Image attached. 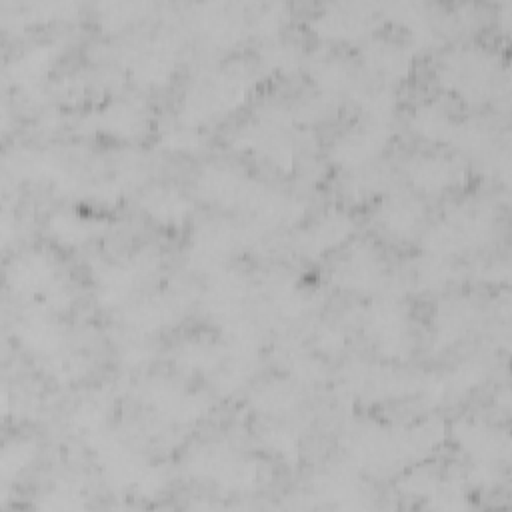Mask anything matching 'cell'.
<instances>
[{
  "label": "cell",
  "mask_w": 512,
  "mask_h": 512,
  "mask_svg": "<svg viewBox=\"0 0 512 512\" xmlns=\"http://www.w3.org/2000/svg\"><path fill=\"white\" fill-rule=\"evenodd\" d=\"M258 70L260 68L242 60L204 70L186 88L176 116L182 122L204 128L206 124L236 112L248 100Z\"/></svg>",
  "instance_id": "6da1fadb"
},
{
  "label": "cell",
  "mask_w": 512,
  "mask_h": 512,
  "mask_svg": "<svg viewBox=\"0 0 512 512\" xmlns=\"http://www.w3.org/2000/svg\"><path fill=\"white\" fill-rule=\"evenodd\" d=\"M158 268V254L142 248L126 260L100 262L94 266V294L100 306L124 308L134 300L138 286Z\"/></svg>",
  "instance_id": "8992f818"
},
{
  "label": "cell",
  "mask_w": 512,
  "mask_h": 512,
  "mask_svg": "<svg viewBox=\"0 0 512 512\" xmlns=\"http://www.w3.org/2000/svg\"><path fill=\"white\" fill-rule=\"evenodd\" d=\"M302 400V386L292 378H268L256 382L248 394V406L254 414L280 420L290 416Z\"/></svg>",
  "instance_id": "f546056e"
},
{
  "label": "cell",
  "mask_w": 512,
  "mask_h": 512,
  "mask_svg": "<svg viewBox=\"0 0 512 512\" xmlns=\"http://www.w3.org/2000/svg\"><path fill=\"white\" fill-rule=\"evenodd\" d=\"M166 484H168L166 470L156 464H146V468L142 470L140 478L136 480L132 492H136L142 498H154L156 494H160L164 490Z\"/></svg>",
  "instance_id": "f907efd6"
},
{
  "label": "cell",
  "mask_w": 512,
  "mask_h": 512,
  "mask_svg": "<svg viewBox=\"0 0 512 512\" xmlns=\"http://www.w3.org/2000/svg\"><path fill=\"white\" fill-rule=\"evenodd\" d=\"M64 42L58 38H48L34 42L20 50L8 64L6 76L22 90V92H36L42 88L50 68L58 60Z\"/></svg>",
  "instance_id": "d4e9b609"
},
{
  "label": "cell",
  "mask_w": 512,
  "mask_h": 512,
  "mask_svg": "<svg viewBox=\"0 0 512 512\" xmlns=\"http://www.w3.org/2000/svg\"><path fill=\"white\" fill-rule=\"evenodd\" d=\"M174 360L186 372L212 376L226 360V344L224 340L218 342L208 338H190L176 348Z\"/></svg>",
  "instance_id": "8d00e7d4"
},
{
  "label": "cell",
  "mask_w": 512,
  "mask_h": 512,
  "mask_svg": "<svg viewBox=\"0 0 512 512\" xmlns=\"http://www.w3.org/2000/svg\"><path fill=\"white\" fill-rule=\"evenodd\" d=\"M260 186V180L246 176L238 166L222 160L204 164L194 180L196 196L224 210H248Z\"/></svg>",
  "instance_id": "7c38bea8"
},
{
  "label": "cell",
  "mask_w": 512,
  "mask_h": 512,
  "mask_svg": "<svg viewBox=\"0 0 512 512\" xmlns=\"http://www.w3.org/2000/svg\"><path fill=\"white\" fill-rule=\"evenodd\" d=\"M158 144L166 152L192 156V154H200L206 148L208 134L204 132V128L182 122L176 116L158 126Z\"/></svg>",
  "instance_id": "74e56055"
},
{
  "label": "cell",
  "mask_w": 512,
  "mask_h": 512,
  "mask_svg": "<svg viewBox=\"0 0 512 512\" xmlns=\"http://www.w3.org/2000/svg\"><path fill=\"white\" fill-rule=\"evenodd\" d=\"M288 8L284 4H258L248 12V34L262 42L284 34L288 24Z\"/></svg>",
  "instance_id": "7bdbcfd3"
},
{
  "label": "cell",
  "mask_w": 512,
  "mask_h": 512,
  "mask_svg": "<svg viewBox=\"0 0 512 512\" xmlns=\"http://www.w3.org/2000/svg\"><path fill=\"white\" fill-rule=\"evenodd\" d=\"M456 278V268L452 260L422 254L420 258L412 260V264L406 270L404 286L416 290V292H440L448 288Z\"/></svg>",
  "instance_id": "e575fe53"
},
{
  "label": "cell",
  "mask_w": 512,
  "mask_h": 512,
  "mask_svg": "<svg viewBox=\"0 0 512 512\" xmlns=\"http://www.w3.org/2000/svg\"><path fill=\"white\" fill-rule=\"evenodd\" d=\"M330 282L346 292L380 294L388 282L386 262L374 244L356 242L336 258Z\"/></svg>",
  "instance_id": "4fadbf2b"
},
{
  "label": "cell",
  "mask_w": 512,
  "mask_h": 512,
  "mask_svg": "<svg viewBox=\"0 0 512 512\" xmlns=\"http://www.w3.org/2000/svg\"><path fill=\"white\" fill-rule=\"evenodd\" d=\"M188 298L180 290H170L162 294H150L140 300H132L122 308L124 326L136 336H152L184 314Z\"/></svg>",
  "instance_id": "44dd1931"
},
{
  "label": "cell",
  "mask_w": 512,
  "mask_h": 512,
  "mask_svg": "<svg viewBox=\"0 0 512 512\" xmlns=\"http://www.w3.org/2000/svg\"><path fill=\"white\" fill-rule=\"evenodd\" d=\"M110 404L104 394H92L76 402L68 416V424L72 430L82 432L86 438L104 430L108 420Z\"/></svg>",
  "instance_id": "60d3db41"
},
{
  "label": "cell",
  "mask_w": 512,
  "mask_h": 512,
  "mask_svg": "<svg viewBox=\"0 0 512 512\" xmlns=\"http://www.w3.org/2000/svg\"><path fill=\"white\" fill-rule=\"evenodd\" d=\"M408 126L416 138H420L426 144L432 146H444L450 144L458 126V120L452 116V112L438 100H428L418 104L410 118Z\"/></svg>",
  "instance_id": "d6a6232c"
},
{
  "label": "cell",
  "mask_w": 512,
  "mask_h": 512,
  "mask_svg": "<svg viewBox=\"0 0 512 512\" xmlns=\"http://www.w3.org/2000/svg\"><path fill=\"white\" fill-rule=\"evenodd\" d=\"M442 482L444 476L434 466L418 462L398 480V490L410 498L428 500L440 490Z\"/></svg>",
  "instance_id": "f6af8a7d"
},
{
  "label": "cell",
  "mask_w": 512,
  "mask_h": 512,
  "mask_svg": "<svg viewBox=\"0 0 512 512\" xmlns=\"http://www.w3.org/2000/svg\"><path fill=\"white\" fill-rule=\"evenodd\" d=\"M358 62L374 82L394 86L410 76L414 66V50L406 40L372 34L362 42Z\"/></svg>",
  "instance_id": "2e32d148"
},
{
  "label": "cell",
  "mask_w": 512,
  "mask_h": 512,
  "mask_svg": "<svg viewBox=\"0 0 512 512\" xmlns=\"http://www.w3.org/2000/svg\"><path fill=\"white\" fill-rule=\"evenodd\" d=\"M448 396H462L478 388L488 378V364L482 358H466L450 372L442 374Z\"/></svg>",
  "instance_id": "ee69618b"
},
{
  "label": "cell",
  "mask_w": 512,
  "mask_h": 512,
  "mask_svg": "<svg viewBox=\"0 0 512 512\" xmlns=\"http://www.w3.org/2000/svg\"><path fill=\"white\" fill-rule=\"evenodd\" d=\"M84 124L94 132L122 144L138 142L152 128V112L148 104L132 94L110 96L96 110H92Z\"/></svg>",
  "instance_id": "9c48e42d"
},
{
  "label": "cell",
  "mask_w": 512,
  "mask_h": 512,
  "mask_svg": "<svg viewBox=\"0 0 512 512\" xmlns=\"http://www.w3.org/2000/svg\"><path fill=\"white\" fill-rule=\"evenodd\" d=\"M152 356H154V350L146 340H132L120 348V362L126 368L146 366L152 360Z\"/></svg>",
  "instance_id": "f5cc1de1"
},
{
  "label": "cell",
  "mask_w": 512,
  "mask_h": 512,
  "mask_svg": "<svg viewBox=\"0 0 512 512\" xmlns=\"http://www.w3.org/2000/svg\"><path fill=\"white\" fill-rule=\"evenodd\" d=\"M390 140L392 124L362 118L332 138L328 146V160L344 172L360 170L380 162Z\"/></svg>",
  "instance_id": "52a82bcc"
},
{
  "label": "cell",
  "mask_w": 512,
  "mask_h": 512,
  "mask_svg": "<svg viewBox=\"0 0 512 512\" xmlns=\"http://www.w3.org/2000/svg\"><path fill=\"white\" fill-rule=\"evenodd\" d=\"M388 180L390 172L380 162H374L366 168L346 172L342 192L350 202H364L376 194H384L388 188Z\"/></svg>",
  "instance_id": "f35d334b"
},
{
  "label": "cell",
  "mask_w": 512,
  "mask_h": 512,
  "mask_svg": "<svg viewBox=\"0 0 512 512\" xmlns=\"http://www.w3.org/2000/svg\"><path fill=\"white\" fill-rule=\"evenodd\" d=\"M356 108L360 110L364 120L392 124V118L398 110V92L394 86L380 82H360L356 90L350 94Z\"/></svg>",
  "instance_id": "d590c367"
},
{
  "label": "cell",
  "mask_w": 512,
  "mask_h": 512,
  "mask_svg": "<svg viewBox=\"0 0 512 512\" xmlns=\"http://www.w3.org/2000/svg\"><path fill=\"white\" fill-rule=\"evenodd\" d=\"M404 174L412 192L440 196L466 184L468 166L458 154L434 150L412 156L404 166Z\"/></svg>",
  "instance_id": "5bb4252c"
},
{
  "label": "cell",
  "mask_w": 512,
  "mask_h": 512,
  "mask_svg": "<svg viewBox=\"0 0 512 512\" xmlns=\"http://www.w3.org/2000/svg\"><path fill=\"white\" fill-rule=\"evenodd\" d=\"M248 232L226 218H208L192 228L188 262L206 276L228 266V258L246 242Z\"/></svg>",
  "instance_id": "8fae6325"
},
{
  "label": "cell",
  "mask_w": 512,
  "mask_h": 512,
  "mask_svg": "<svg viewBox=\"0 0 512 512\" xmlns=\"http://www.w3.org/2000/svg\"><path fill=\"white\" fill-rule=\"evenodd\" d=\"M480 310L468 296L444 298L432 314V336L438 348H450L464 340L478 324Z\"/></svg>",
  "instance_id": "4316f807"
},
{
  "label": "cell",
  "mask_w": 512,
  "mask_h": 512,
  "mask_svg": "<svg viewBox=\"0 0 512 512\" xmlns=\"http://www.w3.org/2000/svg\"><path fill=\"white\" fill-rule=\"evenodd\" d=\"M380 8L366 2H334L322 6L310 20L312 32L326 44L364 42L376 34Z\"/></svg>",
  "instance_id": "ba28073f"
},
{
  "label": "cell",
  "mask_w": 512,
  "mask_h": 512,
  "mask_svg": "<svg viewBox=\"0 0 512 512\" xmlns=\"http://www.w3.org/2000/svg\"><path fill=\"white\" fill-rule=\"evenodd\" d=\"M66 282L60 276L56 260L46 250H26L10 260L6 266V284L8 288L40 304L54 288Z\"/></svg>",
  "instance_id": "9a60e30c"
},
{
  "label": "cell",
  "mask_w": 512,
  "mask_h": 512,
  "mask_svg": "<svg viewBox=\"0 0 512 512\" xmlns=\"http://www.w3.org/2000/svg\"><path fill=\"white\" fill-rule=\"evenodd\" d=\"M142 398L158 416L174 424H192L208 410L204 394L164 378L150 380L142 388Z\"/></svg>",
  "instance_id": "603a6c76"
},
{
  "label": "cell",
  "mask_w": 512,
  "mask_h": 512,
  "mask_svg": "<svg viewBox=\"0 0 512 512\" xmlns=\"http://www.w3.org/2000/svg\"><path fill=\"white\" fill-rule=\"evenodd\" d=\"M46 500L40 504V508H50V510H72V508H82V494L80 488L72 486L70 482L56 486L52 492L44 496Z\"/></svg>",
  "instance_id": "816d5d0a"
},
{
  "label": "cell",
  "mask_w": 512,
  "mask_h": 512,
  "mask_svg": "<svg viewBox=\"0 0 512 512\" xmlns=\"http://www.w3.org/2000/svg\"><path fill=\"white\" fill-rule=\"evenodd\" d=\"M178 40L170 32H156L138 44H132L122 62L132 82L144 90L166 86L176 72Z\"/></svg>",
  "instance_id": "30bf717a"
},
{
  "label": "cell",
  "mask_w": 512,
  "mask_h": 512,
  "mask_svg": "<svg viewBox=\"0 0 512 512\" xmlns=\"http://www.w3.org/2000/svg\"><path fill=\"white\" fill-rule=\"evenodd\" d=\"M304 46L292 36H276L262 42L258 52V68L274 76H294L306 64Z\"/></svg>",
  "instance_id": "836d02e7"
},
{
  "label": "cell",
  "mask_w": 512,
  "mask_h": 512,
  "mask_svg": "<svg viewBox=\"0 0 512 512\" xmlns=\"http://www.w3.org/2000/svg\"><path fill=\"white\" fill-rule=\"evenodd\" d=\"M38 444L34 438H12L4 444L2 456H0V472L8 480L12 476H18L24 472L36 458Z\"/></svg>",
  "instance_id": "c3c4849f"
},
{
  "label": "cell",
  "mask_w": 512,
  "mask_h": 512,
  "mask_svg": "<svg viewBox=\"0 0 512 512\" xmlns=\"http://www.w3.org/2000/svg\"><path fill=\"white\" fill-rule=\"evenodd\" d=\"M194 28L214 48H234L248 34V6L210 2L194 6Z\"/></svg>",
  "instance_id": "7402d4cb"
},
{
  "label": "cell",
  "mask_w": 512,
  "mask_h": 512,
  "mask_svg": "<svg viewBox=\"0 0 512 512\" xmlns=\"http://www.w3.org/2000/svg\"><path fill=\"white\" fill-rule=\"evenodd\" d=\"M492 230L494 216L484 202H462L422 230V250L424 254L452 260L482 246L492 236Z\"/></svg>",
  "instance_id": "3957f363"
},
{
  "label": "cell",
  "mask_w": 512,
  "mask_h": 512,
  "mask_svg": "<svg viewBox=\"0 0 512 512\" xmlns=\"http://www.w3.org/2000/svg\"><path fill=\"white\" fill-rule=\"evenodd\" d=\"M262 446L286 464L300 460V436L284 422H268L260 432Z\"/></svg>",
  "instance_id": "b9f144b4"
},
{
  "label": "cell",
  "mask_w": 512,
  "mask_h": 512,
  "mask_svg": "<svg viewBox=\"0 0 512 512\" xmlns=\"http://www.w3.org/2000/svg\"><path fill=\"white\" fill-rule=\"evenodd\" d=\"M250 294L248 278L228 266L206 276V286L200 296L204 312L222 328L244 316V304Z\"/></svg>",
  "instance_id": "ffe728a7"
},
{
  "label": "cell",
  "mask_w": 512,
  "mask_h": 512,
  "mask_svg": "<svg viewBox=\"0 0 512 512\" xmlns=\"http://www.w3.org/2000/svg\"><path fill=\"white\" fill-rule=\"evenodd\" d=\"M362 324L378 356L388 362H404L416 348V336L406 306L392 294H380L364 312Z\"/></svg>",
  "instance_id": "277c9868"
},
{
  "label": "cell",
  "mask_w": 512,
  "mask_h": 512,
  "mask_svg": "<svg viewBox=\"0 0 512 512\" xmlns=\"http://www.w3.org/2000/svg\"><path fill=\"white\" fill-rule=\"evenodd\" d=\"M354 230L356 222L348 210L330 208L296 232L294 248L304 258H322L340 250Z\"/></svg>",
  "instance_id": "ac0fdd59"
},
{
  "label": "cell",
  "mask_w": 512,
  "mask_h": 512,
  "mask_svg": "<svg viewBox=\"0 0 512 512\" xmlns=\"http://www.w3.org/2000/svg\"><path fill=\"white\" fill-rule=\"evenodd\" d=\"M304 70L308 72V78L314 84L316 92L332 100L340 96H350L362 82L360 66L354 64L350 56L332 46H322L308 52Z\"/></svg>",
  "instance_id": "e0dca14e"
},
{
  "label": "cell",
  "mask_w": 512,
  "mask_h": 512,
  "mask_svg": "<svg viewBox=\"0 0 512 512\" xmlns=\"http://www.w3.org/2000/svg\"><path fill=\"white\" fill-rule=\"evenodd\" d=\"M396 442L404 464H418L432 456L448 438V426L438 416L420 418L408 426L396 428Z\"/></svg>",
  "instance_id": "f1b7e54d"
},
{
  "label": "cell",
  "mask_w": 512,
  "mask_h": 512,
  "mask_svg": "<svg viewBox=\"0 0 512 512\" xmlns=\"http://www.w3.org/2000/svg\"><path fill=\"white\" fill-rule=\"evenodd\" d=\"M314 348H316V354H320L322 358L340 354L346 348L344 328L340 324H332V322L320 324L314 330Z\"/></svg>",
  "instance_id": "681fc988"
},
{
  "label": "cell",
  "mask_w": 512,
  "mask_h": 512,
  "mask_svg": "<svg viewBox=\"0 0 512 512\" xmlns=\"http://www.w3.org/2000/svg\"><path fill=\"white\" fill-rule=\"evenodd\" d=\"M14 332L22 348L42 358L64 348V330L60 322L54 320V312L42 304H32V308H28L16 322Z\"/></svg>",
  "instance_id": "484cf974"
},
{
  "label": "cell",
  "mask_w": 512,
  "mask_h": 512,
  "mask_svg": "<svg viewBox=\"0 0 512 512\" xmlns=\"http://www.w3.org/2000/svg\"><path fill=\"white\" fill-rule=\"evenodd\" d=\"M190 476L210 480L226 492H248L260 482V468L224 442H206L190 450L186 460Z\"/></svg>",
  "instance_id": "5b68a950"
},
{
  "label": "cell",
  "mask_w": 512,
  "mask_h": 512,
  "mask_svg": "<svg viewBox=\"0 0 512 512\" xmlns=\"http://www.w3.org/2000/svg\"><path fill=\"white\" fill-rule=\"evenodd\" d=\"M44 366H46L48 376L58 384L78 382L90 370V362L86 356L68 352L64 348L60 352L44 358Z\"/></svg>",
  "instance_id": "7dc6e473"
},
{
  "label": "cell",
  "mask_w": 512,
  "mask_h": 512,
  "mask_svg": "<svg viewBox=\"0 0 512 512\" xmlns=\"http://www.w3.org/2000/svg\"><path fill=\"white\" fill-rule=\"evenodd\" d=\"M150 8L146 2H106L98 6V24L106 32H120L140 20Z\"/></svg>",
  "instance_id": "bcb514c9"
},
{
  "label": "cell",
  "mask_w": 512,
  "mask_h": 512,
  "mask_svg": "<svg viewBox=\"0 0 512 512\" xmlns=\"http://www.w3.org/2000/svg\"><path fill=\"white\" fill-rule=\"evenodd\" d=\"M358 468L348 460L346 464H334L318 474L314 480V494L328 500L336 508H362L364 484L358 476Z\"/></svg>",
  "instance_id": "4dcf8cb0"
},
{
  "label": "cell",
  "mask_w": 512,
  "mask_h": 512,
  "mask_svg": "<svg viewBox=\"0 0 512 512\" xmlns=\"http://www.w3.org/2000/svg\"><path fill=\"white\" fill-rule=\"evenodd\" d=\"M448 436H452L456 446L464 452V456L470 462L500 464L508 460V454H510L508 434L482 418H472V416L458 418L448 428Z\"/></svg>",
  "instance_id": "d6986e66"
},
{
  "label": "cell",
  "mask_w": 512,
  "mask_h": 512,
  "mask_svg": "<svg viewBox=\"0 0 512 512\" xmlns=\"http://www.w3.org/2000/svg\"><path fill=\"white\" fill-rule=\"evenodd\" d=\"M426 208L420 196L412 190L384 192L374 212L380 230L394 240H408L424 226Z\"/></svg>",
  "instance_id": "cb8c5ba5"
},
{
  "label": "cell",
  "mask_w": 512,
  "mask_h": 512,
  "mask_svg": "<svg viewBox=\"0 0 512 512\" xmlns=\"http://www.w3.org/2000/svg\"><path fill=\"white\" fill-rule=\"evenodd\" d=\"M282 360L288 372L298 386H316L326 380V364L320 354L308 352L298 346H288L282 350Z\"/></svg>",
  "instance_id": "ab89813d"
},
{
  "label": "cell",
  "mask_w": 512,
  "mask_h": 512,
  "mask_svg": "<svg viewBox=\"0 0 512 512\" xmlns=\"http://www.w3.org/2000/svg\"><path fill=\"white\" fill-rule=\"evenodd\" d=\"M104 230V222L92 214L58 208L46 220V232L62 248H80L94 240Z\"/></svg>",
  "instance_id": "1f68e13d"
},
{
  "label": "cell",
  "mask_w": 512,
  "mask_h": 512,
  "mask_svg": "<svg viewBox=\"0 0 512 512\" xmlns=\"http://www.w3.org/2000/svg\"><path fill=\"white\" fill-rule=\"evenodd\" d=\"M138 206L148 220L162 228H180L194 212L192 198L174 184L148 186L140 194Z\"/></svg>",
  "instance_id": "83f0119b"
},
{
  "label": "cell",
  "mask_w": 512,
  "mask_h": 512,
  "mask_svg": "<svg viewBox=\"0 0 512 512\" xmlns=\"http://www.w3.org/2000/svg\"><path fill=\"white\" fill-rule=\"evenodd\" d=\"M436 78L448 94L468 104H482L498 92V56L478 44L454 46L438 60Z\"/></svg>",
  "instance_id": "7a4b0ae2"
}]
</instances>
